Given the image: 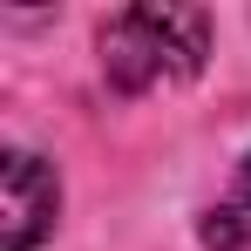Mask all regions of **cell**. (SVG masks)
<instances>
[{"label": "cell", "mask_w": 251, "mask_h": 251, "mask_svg": "<svg viewBox=\"0 0 251 251\" xmlns=\"http://www.w3.org/2000/svg\"><path fill=\"white\" fill-rule=\"evenodd\" d=\"M204 245L210 251H251V156L238 163L231 190L204 210Z\"/></svg>", "instance_id": "cell-3"}, {"label": "cell", "mask_w": 251, "mask_h": 251, "mask_svg": "<svg viewBox=\"0 0 251 251\" xmlns=\"http://www.w3.org/2000/svg\"><path fill=\"white\" fill-rule=\"evenodd\" d=\"M210 14L204 7H123L102 21V75L123 95H156L204 68Z\"/></svg>", "instance_id": "cell-1"}, {"label": "cell", "mask_w": 251, "mask_h": 251, "mask_svg": "<svg viewBox=\"0 0 251 251\" xmlns=\"http://www.w3.org/2000/svg\"><path fill=\"white\" fill-rule=\"evenodd\" d=\"M0 190H7V251H34L41 231L61 210V183L34 150H7L0 163Z\"/></svg>", "instance_id": "cell-2"}]
</instances>
